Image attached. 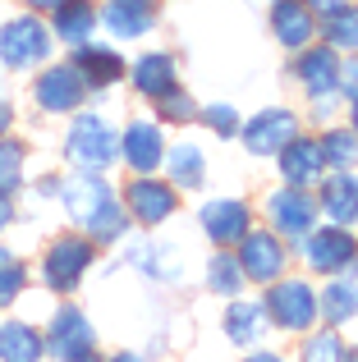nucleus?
I'll return each mask as SVG.
<instances>
[{
    "mask_svg": "<svg viewBox=\"0 0 358 362\" xmlns=\"http://www.w3.org/2000/svg\"><path fill=\"white\" fill-rule=\"evenodd\" d=\"M64 156L83 170V175H101L120 160V133L101 115H79L64 138Z\"/></svg>",
    "mask_w": 358,
    "mask_h": 362,
    "instance_id": "nucleus-1",
    "label": "nucleus"
},
{
    "mask_svg": "<svg viewBox=\"0 0 358 362\" xmlns=\"http://www.w3.org/2000/svg\"><path fill=\"white\" fill-rule=\"evenodd\" d=\"M51 33H46L42 18L33 14H18L9 23H0V64L5 69H33L51 55Z\"/></svg>",
    "mask_w": 358,
    "mask_h": 362,
    "instance_id": "nucleus-2",
    "label": "nucleus"
},
{
    "mask_svg": "<svg viewBox=\"0 0 358 362\" xmlns=\"http://www.w3.org/2000/svg\"><path fill=\"white\" fill-rule=\"evenodd\" d=\"M92 257H97V243L92 239H55L51 247H46V262H42V275L46 284H51L55 293H74L83 284V275H88Z\"/></svg>",
    "mask_w": 358,
    "mask_h": 362,
    "instance_id": "nucleus-3",
    "label": "nucleus"
},
{
    "mask_svg": "<svg viewBox=\"0 0 358 362\" xmlns=\"http://www.w3.org/2000/svg\"><path fill=\"white\" fill-rule=\"evenodd\" d=\"M285 243H280V234H267V230H248L239 239V271H243V280H258V284H267V280H280L285 275Z\"/></svg>",
    "mask_w": 358,
    "mask_h": 362,
    "instance_id": "nucleus-4",
    "label": "nucleus"
},
{
    "mask_svg": "<svg viewBox=\"0 0 358 362\" xmlns=\"http://www.w3.org/2000/svg\"><path fill=\"white\" fill-rule=\"evenodd\" d=\"M267 317L285 330H308L317 321V293L304 280H276L267 293Z\"/></svg>",
    "mask_w": 358,
    "mask_h": 362,
    "instance_id": "nucleus-5",
    "label": "nucleus"
},
{
    "mask_svg": "<svg viewBox=\"0 0 358 362\" xmlns=\"http://www.w3.org/2000/svg\"><path fill=\"white\" fill-rule=\"evenodd\" d=\"M299 243H304V262L313 266V271H326V275L345 271V266H350L354 257H358L354 234H350V230H340V225H326V230H308Z\"/></svg>",
    "mask_w": 358,
    "mask_h": 362,
    "instance_id": "nucleus-6",
    "label": "nucleus"
},
{
    "mask_svg": "<svg viewBox=\"0 0 358 362\" xmlns=\"http://www.w3.org/2000/svg\"><path fill=\"white\" fill-rule=\"evenodd\" d=\"M267 216H271V225H276V234L304 239L317 225V202L308 197V188H276V193L267 197Z\"/></svg>",
    "mask_w": 358,
    "mask_h": 362,
    "instance_id": "nucleus-7",
    "label": "nucleus"
},
{
    "mask_svg": "<svg viewBox=\"0 0 358 362\" xmlns=\"http://www.w3.org/2000/svg\"><path fill=\"white\" fill-rule=\"evenodd\" d=\"M83 92H88L83 74L74 69V64H55V69H46L42 78H37L33 97H37V106L51 110V115H69V110L83 106Z\"/></svg>",
    "mask_w": 358,
    "mask_h": 362,
    "instance_id": "nucleus-8",
    "label": "nucleus"
},
{
    "mask_svg": "<svg viewBox=\"0 0 358 362\" xmlns=\"http://www.w3.org/2000/svg\"><path fill=\"white\" fill-rule=\"evenodd\" d=\"M202 230H207V239L212 243H221V247H230V243H239L243 234H248V225H253V211H248V202L243 197H216V202H207L202 206Z\"/></svg>",
    "mask_w": 358,
    "mask_h": 362,
    "instance_id": "nucleus-9",
    "label": "nucleus"
},
{
    "mask_svg": "<svg viewBox=\"0 0 358 362\" xmlns=\"http://www.w3.org/2000/svg\"><path fill=\"white\" fill-rule=\"evenodd\" d=\"M299 138V115H289V110H262V115L248 119V129H243V142H248L253 156H276L285 142Z\"/></svg>",
    "mask_w": 358,
    "mask_h": 362,
    "instance_id": "nucleus-10",
    "label": "nucleus"
},
{
    "mask_svg": "<svg viewBox=\"0 0 358 362\" xmlns=\"http://www.w3.org/2000/svg\"><path fill=\"white\" fill-rule=\"evenodd\" d=\"M60 197H64V211H69V221L83 225V230H88V225L97 221V216L106 211L110 202H115L110 184H106V179H97V175H79L74 184H60Z\"/></svg>",
    "mask_w": 358,
    "mask_h": 362,
    "instance_id": "nucleus-11",
    "label": "nucleus"
},
{
    "mask_svg": "<svg viewBox=\"0 0 358 362\" xmlns=\"http://www.w3.org/2000/svg\"><path fill=\"white\" fill-rule=\"evenodd\" d=\"M120 151H125L129 170L152 175V170L166 160V133H161V124H156V119H134L125 129V138H120Z\"/></svg>",
    "mask_w": 358,
    "mask_h": 362,
    "instance_id": "nucleus-12",
    "label": "nucleus"
},
{
    "mask_svg": "<svg viewBox=\"0 0 358 362\" xmlns=\"http://www.w3.org/2000/svg\"><path fill=\"white\" fill-rule=\"evenodd\" d=\"M92 321L83 317L79 308H60L51 317V330H46V349H51L55 358H64V362H74L79 354H88L92 349Z\"/></svg>",
    "mask_w": 358,
    "mask_h": 362,
    "instance_id": "nucleus-13",
    "label": "nucleus"
},
{
    "mask_svg": "<svg viewBox=\"0 0 358 362\" xmlns=\"http://www.w3.org/2000/svg\"><path fill=\"white\" fill-rule=\"evenodd\" d=\"M294 74H299V83H304L308 97L326 101L335 92V83H340V60H335L331 46H304V51H299Z\"/></svg>",
    "mask_w": 358,
    "mask_h": 362,
    "instance_id": "nucleus-14",
    "label": "nucleus"
},
{
    "mask_svg": "<svg viewBox=\"0 0 358 362\" xmlns=\"http://www.w3.org/2000/svg\"><path fill=\"white\" fill-rule=\"evenodd\" d=\"M276 156H280V175L289 179V188H313L317 179H322V170H326V156H322V147H317L313 138L285 142Z\"/></svg>",
    "mask_w": 358,
    "mask_h": 362,
    "instance_id": "nucleus-15",
    "label": "nucleus"
},
{
    "mask_svg": "<svg viewBox=\"0 0 358 362\" xmlns=\"http://www.w3.org/2000/svg\"><path fill=\"white\" fill-rule=\"evenodd\" d=\"M129 216H134L138 225H161L175 216V188L156 184V179H134L129 184Z\"/></svg>",
    "mask_w": 358,
    "mask_h": 362,
    "instance_id": "nucleus-16",
    "label": "nucleus"
},
{
    "mask_svg": "<svg viewBox=\"0 0 358 362\" xmlns=\"http://www.w3.org/2000/svg\"><path fill=\"white\" fill-rule=\"evenodd\" d=\"M271 33H276L280 46L304 51V46L313 42V33H317V18H313V9H308L304 0H276V9H271Z\"/></svg>",
    "mask_w": 358,
    "mask_h": 362,
    "instance_id": "nucleus-17",
    "label": "nucleus"
},
{
    "mask_svg": "<svg viewBox=\"0 0 358 362\" xmlns=\"http://www.w3.org/2000/svg\"><path fill=\"white\" fill-rule=\"evenodd\" d=\"M267 326H271L267 303H258V298H239L225 308V335H230V344H258L267 335Z\"/></svg>",
    "mask_w": 358,
    "mask_h": 362,
    "instance_id": "nucleus-18",
    "label": "nucleus"
},
{
    "mask_svg": "<svg viewBox=\"0 0 358 362\" xmlns=\"http://www.w3.org/2000/svg\"><path fill=\"white\" fill-rule=\"evenodd\" d=\"M317 206H322L340 230H354V225H358V179L345 175V170H340V175H331L322 184V202H317Z\"/></svg>",
    "mask_w": 358,
    "mask_h": 362,
    "instance_id": "nucleus-19",
    "label": "nucleus"
},
{
    "mask_svg": "<svg viewBox=\"0 0 358 362\" xmlns=\"http://www.w3.org/2000/svg\"><path fill=\"white\" fill-rule=\"evenodd\" d=\"M101 23L115 37H143V33H152V23H156L152 0H110V5L101 9Z\"/></svg>",
    "mask_w": 358,
    "mask_h": 362,
    "instance_id": "nucleus-20",
    "label": "nucleus"
},
{
    "mask_svg": "<svg viewBox=\"0 0 358 362\" xmlns=\"http://www.w3.org/2000/svg\"><path fill=\"white\" fill-rule=\"evenodd\" d=\"M92 28H97V9H92V0H60V5H55V37L69 42L74 51L92 42Z\"/></svg>",
    "mask_w": 358,
    "mask_h": 362,
    "instance_id": "nucleus-21",
    "label": "nucleus"
},
{
    "mask_svg": "<svg viewBox=\"0 0 358 362\" xmlns=\"http://www.w3.org/2000/svg\"><path fill=\"white\" fill-rule=\"evenodd\" d=\"M74 69L83 74L88 88H110V83L125 74V60H120V51H110V46H79Z\"/></svg>",
    "mask_w": 358,
    "mask_h": 362,
    "instance_id": "nucleus-22",
    "label": "nucleus"
},
{
    "mask_svg": "<svg viewBox=\"0 0 358 362\" xmlns=\"http://www.w3.org/2000/svg\"><path fill=\"white\" fill-rule=\"evenodd\" d=\"M134 88L143 92V97H152V101H161L166 92H175L179 83H175V60L166 51H152V55H143V60L134 64Z\"/></svg>",
    "mask_w": 358,
    "mask_h": 362,
    "instance_id": "nucleus-23",
    "label": "nucleus"
},
{
    "mask_svg": "<svg viewBox=\"0 0 358 362\" xmlns=\"http://www.w3.org/2000/svg\"><path fill=\"white\" fill-rule=\"evenodd\" d=\"M46 339L28 321H5L0 326V362H42Z\"/></svg>",
    "mask_w": 358,
    "mask_h": 362,
    "instance_id": "nucleus-24",
    "label": "nucleus"
},
{
    "mask_svg": "<svg viewBox=\"0 0 358 362\" xmlns=\"http://www.w3.org/2000/svg\"><path fill=\"white\" fill-rule=\"evenodd\" d=\"M317 317H326L331 326H345L350 317H358V280L354 275L326 284V293L317 298Z\"/></svg>",
    "mask_w": 358,
    "mask_h": 362,
    "instance_id": "nucleus-25",
    "label": "nucleus"
},
{
    "mask_svg": "<svg viewBox=\"0 0 358 362\" xmlns=\"http://www.w3.org/2000/svg\"><path fill=\"white\" fill-rule=\"evenodd\" d=\"M166 160H171L175 188H197L207 179V156H202V147H193V142H179V147H171V151H166Z\"/></svg>",
    "mask_w": 358,
    "mask_h": 362,
    "instance_id": "nucleus-26",
    "label": "nucleus"
},
{
    "mask_svg": "<svg viewBox=\"0 0 358 362\" xmlns=\"http://www.w3.org/2000/svg\"><path fill=\"white\" fill-rule=\"evenodd\" d=\"M207 284H212V293H221V298H234V293H239V284H243L239 257L216 252L212 262H207Z\"/></svg>",
    "mask_w": 358,
    "mask_h": 362,
    "instance_id": "nucleus-27",
    "label": "nucleus"
},
{
    "mask_svg": "<svg viewBox=\"0 0 358 362\" xmlns=\"http://www.w3.org/2000/svg\"><path fill=\"white\" fill-rule=\"evenodd\" d=\"M322 156H326V165H335V170H350V165H358V133L354 129H331L322 142Z\"/></svg>",
    "mask_w": 358,
    "mask_h": 362,
    "instance_id": "nucleus-28",
    "label": "nucleus"
},
{
    "mask_svg": "<svg viewBox=\"0 0 358 362\" xmlns=\"http://www.w3.org/2000/svg\"><path fill=\"white\" fill-rule=\"evenodd\" d=\"M326 42L331 51H358V5H345L340 14L326 18Z\"/></svg>",
    "mask_w": 358,
    "mask_h": 362,
    "instance_id": "nucleus-29",
    "label": "nucleus"
},
{
    "mask_svg": "<svg viewBox=\"0 0 358 362\" xmlns=\"http://www.w3.org/2000/svg\"><path fill=\"white\" fill-rule=\"evenodd\" d=\"M304 362H350V349H345L340 330L308 335V339H304Z\"/></svg>",
    "mask_w": 358,
    "mask_h": 362,
    "instance_id": "nucleus-30",
    "label": "nucleus"
},
{
    "mask_svg": "<svg viewBox=\"0 0 358 362\" xmlns=\"http://www.w3.org/2000/svg\"><path fill=\"white\" fill-rule=\"evenodd\" d=\"M18 184H23V147L0 138V197H14Z\"/></svg>",
    "mask_w": 358,
    "mask_h": 362,
    "instance_id": "nucleus-31",
    "label": "nucleus"
},
{
    "mask_svg": "<svg viewBox=\"0 0 358 362\" xmlns=\"http://www.w3.org/2000/svg\"><path fill=\"white\" fill-rule=\"evenodd\" d=\"M23 284H28L23 262H18L14 252H5V247H0V308H9V303L23 293Z\"/></svg>",
    "mask_w": 358,
    "mask_h": 362,
    "instance_id": "nucleus-32",
    "label": "nucleus"
},
{
    "mask_svg": "<svg viewBox=\"0 0 358 362\" xmlns=\"http://www.w3.org/2000/svg\"><path fill=\"white\" fill-rule=\"evenodd\" d=\"M125 230H129V216L120 211V202H110L106 211L97 216V221L88 225V234H92V243H115V239H125Z\"/></svg>",
    "mask_w": 358,
    "mask_h": 362,
    "instance_id": "nucleus-33",
    "label": "nucleus"
},
{
    "mask_svg": "<svg viewBox=\"0 0 358 362\" xmlns=\"http://www.w3.org/2000/svg\"><path fill=\"white\" fill-rule=\"evenodd\" d=\"M202 119L212 124V133H221V138H234V133H239V110L234 106H207Z\"/></svg>",
    "mask_w": 358,
    "mask_h": 362,
    "instance_id": "nucleus-34",
    "label": "nucleus"
},
{
    "mask_svg": "<svg viewBox=\"0 0 358 362\" xmlns=\"http://www.w3.org/2000/svg\"><path fill=\"white\" fill-rule=\"evenodd\" d=\"M156 106H161V115H166V119H193V101H188L179 88H175V92H166Z\"/></svg>",
    "mask_w": 358,
    "mask_h": 362,
    "instance_id": "nucleus-35",
    "label": "nucleus"
},
{
    "mask_svg": "<svg viewBox=\"0 0 358 362\" xmlns=\"http://www.w3.org/2000/svg\"><path fill=\"white\" fill-rule=\"evenodd\" d=\"M335 92H345V97H358V60L340 64V83H335Z\"/></svg>",
    "mask_w": 358,
    "mask_h": 362,
    "instance_id": "nucleus-36",
    "label": "nucleus"
},
{
    "mask_svg": "<svg viewBox=\"0 0 358 362\" xmlns=\"http://www.w3.org/2000/svg\"><path fill=\"white\" fill-rule=\"evenodd\" d=\"M308 9H313V14H322V18H331V14H340L345 5H350V0H304Z\"/></svg>",
    "mask_w": 358,
    "mask_h": 362,
    "instance_id": "nucleus-37",
    "label": "nucleus"
},
{
    "mask_svg": "<svg viewBox=\"0 0 358 362\" xmlns=\"http://www.w3.org/2000/svg\"><path fill=\"white\" fill-rule=\"evenodd\" d=\"M9 124H14V106H9V101L0 97V138L9 133Z\"/></svg>",
    "mask_w": 358,
    "mask_h": 362,
    "instance_id": "nucleus-38",
    "label": "nucleus"
},
{
    "mask_svg": "<svg viewBox=\"0 0 358 362\" xmlns=\"http://www.w3.org/2000/svg\"><path fill=\"white\" fill-rule=\"evenodd\" d=\"M9 225H14V202L0 197V230H9Z\"/></svg>",
    "mask_w": 358,
    "mask_h": 362,
    "instance_id": "nucleus-39",
    "label": "nucleus"
},
{
    "mask_svg": "<svg viewBox=\"0 0 358 362\" xmlns=\"http://www.w3.org/2000/svg\"><path fill=\"white\" fill-rule=\"evenodd\" d=\"M37 193H42V197H60V179H42V184H37Z\"/></svg>",
    "mask_w": 358,
    "mask_h": 362,
    "instance_id": "nucleus-40",
    "label": "nucleus"
},
{
    "mask_svg": "<svg viewBox=\"0 0 358 362\" xmlns=\"http://www.w3.org/2000/svg\"><path fill=\"white\" fill-rule=\"evenodd\" d=\"M23 5H28V9H55L60 0H23Z\"/></svg>",
    "mask_w": 358,
    "mask_h": 362,
    "instance_id": "nucleus-41",
    "label": "nucleus"
},
{
    "mask_svg": "<svg viewBox=\"0 0 358 362\" xmlns=\"http://www.w3.org/2000/svg\"><path fill=\"white\" fill-rule=\"evenodd\" d=\"M110 362H143V358H138V354H115Z\"/></svg>",
    "mask_w": 358,
    "mask_h": 362,
    "instance_id": "nucleus-42",
    "label": "nucleus"
},
{
    "mask_svg": "<svg viewBox=\"0 0 358 362\" xmlns=\"http://www.w3.org/2000/svg\"><path fill=\"white\" fill-rule=\"evenodd\" d=\"M248 362H280V358H276V354H253Z\"/></svg>",
    "mask_w": 358,
    "mask_h": 362,
    "instance_id": "nucleus-43",
    "label": "nucleus"
},
{
    "mask_svg": "<svg viewBox=\"0 0 358 362\" xmlns=\"http://www.w3.org/2000/svg\"><path fill=\"white\" fill-rule=\"evenodd\" d=\"M74 362H101V358H92V349H88V354H79Z\"/></svg>",
    "mask_w": 358,
    "mask_h": 362,
    "instance_id": "nucleus-44",
    "label": "nucleus"
},
{
    "mask_svg": "<svg viewBox=\"0 0 358 362\" xmlns=\"http://www.w3.org/2000/svg\"><path fill=\"white\" fill-rule=\"evenodd\" d=\"M354 133H358V97H354Z\"/></svg>",
    "mask_w": 358,
    "mask_h": 362,
    "instance_id": "nucleus-45",
    "label": "nucleus"
},
{
    "mask_svg": "<svg viewBox=\"0 0 358 362\" xmlns=\"http://www.w3.org/2000/svg\"><path fill=\"white\" fill-rule=\"evenodd\" d=\"M350 362H358V354H354V358H350Z\"/></svg>",
    "mask_w": 358,
    "mask_h": 362,
    "instance_id": "nucleus-46",
    "label": "nucleus"
}]
</instances>
